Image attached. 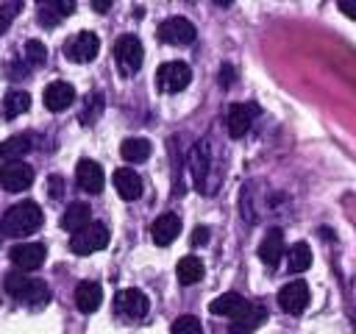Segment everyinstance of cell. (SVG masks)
<instances>
[{
  "label": "cell",
  "instance_id": "37",
  "mask_svg": "<svg viewBox=\"0 0 356 334\" xmlns=\"http://www.w3.org/2000/svg\"><path fill=\"white\" fill-rule=\"evenodd\" d=\"M3 237H6V234H3V225H0V242H3Z\"/></svg>",
  "mask_w": 356,
  "mask_h": 334
},
{
  "label": "cell",
  "instance_id": "14",
  "mask_svg": "<svg viewBox=\"0 0 356 334\" xmlns=\"http://www.w3.org/2000/svg\"><path fill=\"white\" fill-rule=\"evenodd\" d=\"M75 181H78V186H81L83 192L97 195V192L103 189V184H106V175H103V167H100L97 161L81 159L78 167H75Z\"/></svg>",
  "mask_w": 356,
  "mask_h": 334
},
{
  "label": "cell",
  "instance_id": "12",
  "mask_svg": "<svg viewBox=\"0 0 356 334\" xmlns=\"http://www.w3.org/2000/svg\"><path fill=\"white\" fill-rule=\"evenodd\" d=\"M256 114H259V106H256V103H234V106L228 109V134H231L234 139L245 136V134L250 131Z\"/></svg>",
  "mask_w": 356,
  "mask_h": 334
},
{
  "label": "cell",
  "instance_id": "21",
  "mask_svg": "<svg viewBox=\"0 0 356 334\" xmlns=\"http://www.w3.org/2000/svg\"><path fill=\"white\" fill-rule=\"evenodd\" d=\"M245 298L239 295V292H222V295H217L211 303H209V312L211 315H225V317H236L242 309H245Z\"/></svg>",
  "mask_w": 356,
  "mask_h": 334
},
{
  "label": "cell",
  "instance_id": "8",
  "mask_svg": "<svg viewBox=\"0 0 356 334\" xmlns=\"http://www.w3.org/2000/svg\"><path fill=\"white\" fill-rule=\"evenodd\" d=\"M195 25L186 17H170L159 25V39L167 45H192L195 42Z\"/></svg>",
  "mask_w": 356,
  "mask_h": 334
},
{
  "label": "cell",
  "instance_id": "29",
  "mask_svg": "<svg viewBox=\"0 0 356 334\" xmlns=\"http://www.w3.org/2000/svg\"><path fill=\"white\" fill-rule=\"evenodd\" d=\"M170 334H203V326H200V320L195 315H184V317H178L172 323Z\"/></svg>",
  "mask_w": 356,
  "mask_h": 334
},
{
  "label": "cell",
  "instance_id": "6",
  "mask_svg": "<svg viewBox=\"0 0 356 334\" xmlns=\"http://www.w3.org/2000/svg\"><path fill=\"white\" fill-rule=\"evenodd\" d=\"M189 81H192V70H189V64H184V61H167V64H161L159 72H156V86H159L161 92H170V95L186 89Z\"/></svg>",
  "mask_w": 356,
  "mask_h": 334
},
{
  "label": "cell",
  "instance_id": "35",
  "mask_svg": "<svg viewBox=\"0 0 356 334\" xmlns=\"http://www.w3.org/2000/svg\"><path fill=\"white\" fill-rule=\"evenodd\" d=\"M220 84H222V86H231V84H234V67H231V64H222V67H220Z\"/></svg>",
  "mask_w": 356,
  "mask_h": 334
},
{
  "label": "cell",
  "instance_id": "28",
  "mask_svg": "<svg viewBox=\"0 0 356 334\" xmlns=\"http://www.w3.org/2000/svg\"><path fill=\"white\" fill-rule=\"evenodd\" d=\"M44 58H47L44 45H42L39 39H28V42H25V61H28L31 67H42Z\"/></svg>",
  "mask_w": 356,
  "mask_h": 334
},
{
  "label": "cell",
  "instance_id": "7",
  "mask_svg": "<svg viewBox=\"0 0 356 334\" xmlns=\"http://www.w3.org/2000/svg\"><path fill=\"white\" fill-rule=\"evenodd\" d=\"M0 184L8 192H22L33 184V167L25 161H3L0 164Z\"/></svg>",
  "mask_w": 356,
  "mask_h": 334
},
{
  "label": "cell",
  "instance_id": "16",
  "mask_svg": "<svg viewBox=\"0 0 356 334\" xmlns=\"http://www.w3.org/2000/svg\"><path fill=\"white\" fill-rule=\"evenodd\" d=\"M178 231H181V217L175 214V212H164V214H159L156 220H153V225H150V237H153V242L156 245H170L175 237H178Z\"/></svg>",
  "mask_w": 356,
  "mask_h": 334
},
{
  "label": "cell",
  "instance_id": "20",
  "mask_svg": "<svg viewBox=\"0 0 356 334\" xmlns=\"http://www.w3.org/2000/svg\"><path fill=\"white\" fill-rule=\"evenodd\" d=\"M89 217H92V209H89V203H81V200H75V203H70L67 206V212L61 214V228H67V231H81V228H86L89 225Z\"/></svg>",
  "mask_w": 356,
  "mask_h": 334
},
{
  "label": "cell",
  "instance_id": "36",
  "mask_svg": "<svg viewBox=\"0 0 356 334\" xmlns=\"http://www.w3.org/2000/svg\"><path fill=\"white\" fill-rule=\"evenodd\" d=\"M92 8L95 11H106V8H111V0H92Z\"/></svg>",
  "mask_w": 356,
  "mask_h": 334
},
{
  "label": "cell",
  "instance_id": "15",
  "mask_svg": "<svg viewBox=\"0 0 356 334\" xmlns=\"http://www.w3.org/2000/svg\"><path fill=\"white\" fill-rule=\"evenodd\" d=\"M42 100H44V109H50V111H64V109L72 106L75 89H72V84H67V81H53V84L44 86Z\"/></svg>",
  "mask_w": 356,
  "mask_h": 334
},
{
  "label": "cell",
  "instance_id": "31",
  "mask_svg": "<svg viewBox=\"0 0 356 334\" xmlns=\"http://www.w3.org/2000/svg\"><path fill=\"white\" fill-rule=\"evenodd\" d=\"M17 8H19V3H14V6H0V33H3L6 25L17 17Z\"/></svg>",
  "mask_w": 356,
  "mask_h": 334
},
{
  "label": "cell",
  "instance_id": "26",
  "mask_svg": "<svg viewBox=\"0 0 356 334\" xmlns=\"http://www.w3.org/2000/svg\"><path fill=\"white\" fill-rule=\"evenodd\" d=\"M286 262H289V273H303V270H309V267H312V248H309L306 242H295V245L289 248Z\"/></svg>",
  "mask_w": 356,
  "mask_h": 334
},
{
  "label": "cell",
  "instance_id": "22",
  "mask_svg": "<svg viewBox=\"0 0 356 334\" xmlns=\"http://www.w3.org/2000/svg\"><path fill=\"white\" fill-rule=\"evenodd\" d=\"M28 150H31L28 134H17V136H8L6 142H0V159L3 161H19V156H25Z\"/></svg>",
  "mask_w": 356,
  "mask_h": 334
},
{
  "label": "cell",
  "instance_id": "17",
  "mask_svg": "<svg viewBox=\"0 0 356 334\" xmlns=\"http://www.w3.org/2000/svg\"><path fill=\"white\" fill-rule=\"evenodd\" d=\"M114 189H117V195L122 198V200H136L139 195H142V178L131 170V167H120V170H114Z\"/></svg>",
  "mask_w": 356,
  "mask_h": 334
},
{
  "label": "cell",
  "instance_id": "32",
  "mask_svg": "<svg viewBox=\"0 0 356 334\" xmlns=\"http://www.w3.org/2000/svg\"><path fill=\"white\" fill-rule=\"evenodd\" d=\"M61 192H64L61 175H50V178H47V195H50V198H61Z\"/></svg>",
  "mask_w": 356,
  "mask_h": 334
},
{
  "label": "cell",
  "instance_id": "5",
  "mask_svg": "<svg viewBox=\"0 0 356 334\" xmlns=\"http://www.w3.org/2000/svg\"><path fill=\"white\" fill-rule=\"evenodd\" d=\"M114 56H117V64L125 75H134L139 67H142V58H145V50H142V42L134 36V33H125L114 42Z\"/></svg>",
  "mask_w": 356,
  "mask_h": 334
},
{
  "label": "cell",
  "instance_id": "2",
  "mask_svg": "<svg viewBox=\"0 0 356 334\" xmlns=\"http://www.w3.org/2000/svg\"><path fill=\"white\" fill-rule=\"evenodd\" d=\"M3 287H6V292L8 295H14L17 301H22V303H28V306H42V303H47V298H50V292H47V287L42 284V281H36V278H28V276H22V273H6L3 276Z\"/></svg>",
  "mask_w": 356,
  "mask_h": 334
},
{
  "label": "cell",
  "instance_id": "24",
  "mask_svg": "<svg viewBox=\"0 0 356 334\" xmlns=\"http://www.w3.org/2000/svg\"><path fill=\"white\" fill-rule=\"evenodd\" d=\"M178 281L181 284H195V281H200L203 278V273H206V267H203V262L197 259V256H184L181 262H178Z\"/></svg>",
  "mask_w": 356,
  "mask_h": 334
},
{
  "label": "cell",
  "instance_id": "27",
  "mask_svg": "<svg viewBox=\"0 0 356 334\" xmlns=\"http://www.w3.org/2000/svg\"><path fill=\"white\" fill-rule=\"evenodd\" d=\"M206 164H209V148H206V142H197L192 148V175H195V184L197 186L206 178Z\"/></svg>",
  "mask_w": 356,
  "mask_h": 334
},
{
  "label": "cell",
  "instance_id": "10",
  "mask_svg": "<svg viewBox=\"0 0 356 334\" xmlns=\"http://www.w3.org/2000/svg\"><path fill=\"white\" fill-rule=\"evenodd\" d=\"M306 303H309V287H306L303 278H295V281H289V284H284L278 289V306L284 312L300 315L306 309Z\"/></svg>",
  "mask_w": 356,
  "mask_h": 334
},
{
  "label": "cell",
  "instance_id": "30",
  "mask_svg": "<svg viewBox=\"0 0 356 334\" xmlns=\"http://www.w3.org/2000/svg\"><path fill=\"white\" fill-rule=\"evenodd\" d=\"M100 111H103V95L95 92V95L86 97V109H83V114H81V122H83V125H92V120H95Z\"/></svg>",
  "mask_w": 356,
  "mask_h": 334
},
{
  "label": "cell",
  "instance_id": "33",
  "mask_svg": "<svg viewBox=\"0 0 356 334\" xmlns=\"http://www.w3.org/2000/svg\"><path fill=\"white\" fill-rule=\"evenodd\" d=\"M189 239H192V245H206V242H209V228H206V225H197Z\"/></svg>",
  "mask_w": 356,
  "mask_h": 334
},
{
  "label": "cell",
  "instance_id": "13",
  "mask_svg": "<svg viewBox=\"0 0 356 334\" xmlns=\"http://www.w3.org/2000/svg\"><path fill=\"white\" fill-rule=\"evenodd\" d=\"M264 320H267V309L261 303L248 301L245 309L236 317H231V334H253Z\"/></svg>",
  "mask_w": 356,
  "mask_h": 334
},
{
  "label": "cell",
  "instance_id": "18",
  "mask_svg": "<svg viewBox=\"0 0 356 334\" xmlns=\"http://www.w3.org/2000/svg\"><path fill=\"white\" fill-rule=\"evenodd\" d=\"M281 256H284V234H281V228H270L259 245V259L267 267H275L281 262Z\"/></svg>",
  "mask_w": 356,
  "mask_h": 334
},
{
  "label": "cell",
  "instance_id": "34",
  "mask_svg": "<svg viewBox=\"0 0 356 334\" xmlns=\"http://www.w3.org/2000/svg\"><path fill=\"white\" fill-rule=\"evenodd\" d=\"M337 8H339L348 19H356V0H339V3H337Z\"/></svg>",
  "mask_w": 356,
  "mask_h": 334
},
{
  "label": "cell",
  "instance_id": "1",
  "mask_svg": "<svg viewBox=\"0 0 356 334\" xmlns=\"http://www.w3.org/2000/svg\"><path fill=\"white\" fill-rule=\"evenodd\" d=\"M42 220H44V214H42L39 203L19 200L11 209H6L0 225H3V234H8V237H28L42 225Z\"/></svg>",
  "mask_w": 356,
  "mask_h": 334
},
{
  "label": "cell",
  "instance_id": "9",
  "mask_svg": "<svg viewBox=\"0 0 356 334\" xmlns=\"http://www.w3.org/2000/svg\"><path fill=\"white\" fill-rule=\"evenodd\" d=\"M11 264L17 270H39L44 264V256H47V248L42 242H22V245H14L11 248Z\"/></svg>",
  "mask_w": 356,
  "mask_h": 334
},
{
  "label": "cell",
  "instance_id": "25",
  "mask_svg": "<svg viewBox=\"0 0 356 334\" xmlns=\"http://www.w3.org/2000/svg\"><path fill=\"white\" fill-rule=\"evenodd\" d=\"M28 109H31V95L22 92V89L8 92L6 100H3V114H6V117H19V114H25Z\"/></svg>",
  "mask_w": 356,
  "mask_h": 334
},
{
  "label": "cell",
  "instance_id": "11",
  "mask_svg": "<svg viewBox=\"0 0 356 334\" xmlns=\"http://www.w3.org/2000/svg\"><path fill=\"white\" fill-rule=\"evenodd\" d=\"M114 306H117V312H120V315H125V317H134V320H136V317H145V315H147L150 301H147V295H145L142 289L128 287V289H120V292H117Z\"/></svg>",
  "mask_w": 356,
  "mask_h": 334
},
{
  "label": "cell",
  "instance_id": "3",
  "mask_svg": "<svg viewBox=\"0 0 356 334\" xmlns=\"http://www.w3.org/2000/svg\"><path fill=\"white\" fill-rule=\"evenodd\" d=\"M106 245H108V228L103 223H89L86 228L70 237V250L78 256H89L95 250H103Z\"/></svg>",
  "mask_w": 356,
  "mask_h": 334
},
{
  "label": "cell",
  "instance_id": "4",
  "mask_svg": "<svg viewBox=\"0 0 356 334\" xmlns=\"http://www.w3.org/2000/svg\"><path fill=\"white\" fill-rule=\"evenodd\" d=\"M97 50H100V39L92 31H78L64 42V56L75 64H89L97 56Z\"/></svg>",
  "mask_w": 356,
  "mask_h": 334
},
{
  "label": "cell",
  "instance_id": "23",
  "mask_svg": "<svg viewBox=\"0 0 356 334\" xmlns=\"http://www.w3.org/2000/svg\"><path fill=\"white\" fill-rule=\"evenodd\" d=\"M120 156H122L125 161H145V159L150 156V142L142 139V136H128V139H122V145H120Z\"/></svg>",
  "mask_w": 356,
  "mask_h": 334
},
{
  "label": "cell",
  "instance_id": "19",
  "mask_svg": "<svg viewBox=\"0 0 356 334\" xmlns=\"http://www.w3.org/2000/svg\"><path fill=\"white\" fill-rule=\"evenodd\" d=\"M100 301H103V287H100L97 281H81V284L75 287V306H78L83 315L97 312Z\"/></svg>",
  "mask_w": 356,
  "mask_h": 334
}]
</instances>
